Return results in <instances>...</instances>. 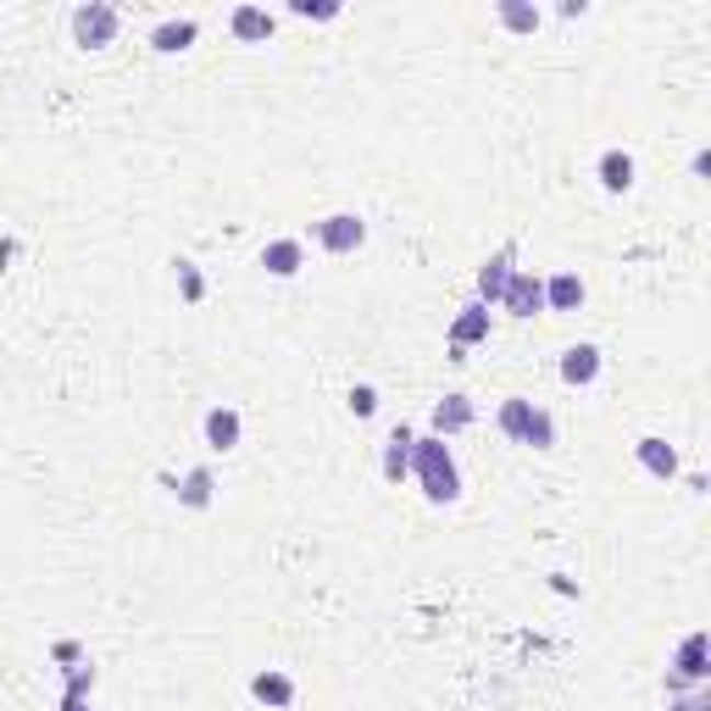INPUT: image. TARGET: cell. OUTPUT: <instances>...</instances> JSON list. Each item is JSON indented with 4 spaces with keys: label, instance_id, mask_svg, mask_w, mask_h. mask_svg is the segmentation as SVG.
<instances>
[{
    "label": "cell",
    "instance_id": "obj_1",
    "mask_svg": "<svg viewBox=\"0 0 711 711\" xmlns=\"http://www.w3.org/2000/svg\"><path fill=\"white\" fill-rule=\"evenodd\" d=\"M411 478L417 489L428 495V506H456L462 500V467L451 456V444L433 439V433H417L411 439Z\"/></svg>",
    "mask_w": 711,
    "mask_h": 711
},
{
    "label": "cell",
    "instance_id": "obj_2",
    "mask_svg": "<svg viewBox=\"0 0 711 711\" xmlns=\"http://www.w3.org/2000/svg\"><path fill=\"white\" fill-rule=\"evenodd\" d=\"M117 34H123V18H117V7H106V0H89V7L72 12V40L83 50H106V45H117Z\"/></svg>",
    "mask_w": 711,
    "mask_h": 711
},
{
    "label": "cell",
    "instance_id": "obj_3",
    "mask_svg": "<svg viewBox=\"0 0 711 711\" xmlns=\"http://www.w3.org/2000/svg\"><path fill=\"white\" fill-rule=\"evenodd\" d=\"M312 239H317L328 256H356V250L368 245V223L356 217V212H328V217L312 223Z\"/></svg>",
    "mask_w": 711,
    "mask_h": 711
},
{
    "label": "cell",
    "instance_id": "obj_4",
    "mask_svg": "<svg viewBox=\"0 0 711 711\" xmlns=\"http://www.w3.org/2000/svg\"><path fill=\"white\" fill-rule=\"evenodd\" d=\"M500 312L506 317H540L545 312V279L540 273H528V267H517L506 295H500Z\"/></svg>",
    "mask_w": 711,
    "mask_h": 711
},
{
    "label": "cell",
    "instance_id": "obj_5",
    "mask_svg": "<svg viewBox=\"0 0 711 711\" xmlns=\"http://www.w3.org/2000/svg\"><path fill=\"white\" fill-rule=\"evenodd\" d=\"M667 678H678L684 689H695V684H706V678H711V656H706V634H700V629H695V634H684V645H678V656H673Z\"/></svg>",
    "mask_w": 711,
    "mask_h": 711
},
{
    "label": "cell",
    "instance_id": "obj_6",
    "mask_svg": "<svg viewBox=\"0 0 711 711\" xmlns=\"http://www.w3.org/2000/svg\"><path fill=\"white\" fill-rule=\"evenodd\" d=\"M600 368H606L600 345H567V350H562V384H567V390H589V384L600 379Z\"/></svg>",
    "mask_w": 711,
    "mask_h": 711
},
{
    "label": "cell",
    "instance_id": "obj_7",
    "mask_svg": "<svg viewBox=\"0 0 711 711\" xmlns=\"http://www.w3.org/2000/svg\"><path fill=\"white\" fill-rule=\"evenodd\" d=\"M473 400L462 395V390H451L444 400H433V417H428V428H433V439H451V433H467L473 428Z\"/></svg>",
    "mask_w": 711,
    "mask_h": 711
},
{
    "label": "cell",
    "instance_id": "obj_8",
    "mask_svg": "<svg viewBox=\"0 0 711 711\" xmlns=\"http://www.w3.org/2000/svg\"><path fill=\"white\" fill-rule=\"evenodd\" d=\"M250 700L267 706V711H290V706H295V678H290L284 667H261V673L250 678Z\"/></svg>",
    "mask_w": 711,
    "mask_h": 711
},
{
    "label": "cell",
    "instance_id": "obj_9",
    "mask_svg": "<svg viewBox=\"0 0 711 711\" xmlns=\"http://www.w3.org/2000/svg\"><path fill=\"white\" fill-rule=\"evenodd\" d=\"M228 29H234V40H245V45H267V40L279 34V18L267 12V7H256V0H245V7L228 12Z\"/></svg>",
    "mask_w": 711,
    "mask_h": 711
},
{
    "label": "cell",
    "instance_id": "obj_10",
    "mask_svg": "<svg viewBox=\"0 0 711 711\" xmlns=\"http://www.w3.org/2000/svg\"><path fill=\"white\" fill-rule=\"evenodd\" d=\"M517 250L511 245H500L484 267H478V306H500V295H506V284H511V273H517Z\"/></svg>",
    "mask_w": 711,
    "mask_h": 711
},
{
    "label": "cell",
    "instance_id": "obj_11",
    "mask_svg": "<svg viewBox=\"0 0 711 711\" xmlns=\"http://www.w3.org/2000/svg\"><path fill=\"white\" fill-rule=\"evenodd\" d=\"M634 462L651 473V478H662V484H673L678 473H684V462H678V451L667 439H656V433H645V439H634Z\"/></svg>",
    "mask_w": 711,
    "mask_h": 711
},
{
    "label": "cell",
    "instance_id": "obj_12",
    "mask_svg": "<svg viewBox=\"0 0 711 711\" xmlns=\"http://www.w3.org/2000/svg\"><path fill=\"white\" fill-rule=\"evenodd\" d=\"M484 339H489V306L467 301V306L456 312V323H451V362H462V350H473V345H484Z\"/></svg>",
    "mask_w": 711,
    "mask_h": 711
},
{
    "label": "cell",
    "instance_id": "obj_13",
    "mask_svg": "<svg viewBox=\"0 0 711 711\" xmlns=\"http://www.w3.org/2000/svg\"><path fill=\"white\" fill-rule=\"evenodd\" d=\"M595 178H600V190L606 195H629L634 190V156L629 150H600V161H595Z\"/></svg>",
    "mask_w": 711,
    "mask_h": 711
},
{
    "label": "cell",
    "instance_id": "obj_14",
    "mask_svg": "<svg viewBox=\"0 0 711 711\" xmlns=\"http://www.w3.org/2000/svg\"><path fill=\"white\" fill-rule=\"evenodd\" d=\"M201 433H206V444H212L217 456H228L234 444H239V433H245V422H239L234 406H212V411L201 417Z\"/></svg>",
    "mask_w": 711,
    "mask_h": 711
},
{
    "label": "cell",
    "instance_id": "obj_15",
    "mask_svg": "<svg viewBox=\"0 0 711 711\" xmlns=\"http://www.w3.org/2000/svg\"><path fill=\"white\" fill-rule=\"evenodd\" d=\"M261 267H267V279H295L306 267V245L301 239H267L261 245Z\"/></svg>",
    "mask_w": 711,
    "mask_h": 711
},
{
    "label": "cell",
    "instance_id": "obj_16",
    "mask_svg": "<svg viewBox=\"0 0 711 711\" xmlns=\"http://www.w3.org/2000/svg\"><path fill=\"white\" fill-rule=\"evenodd\" d=\"M195 40H201V23H195V18H167V23H156V29H150V50H161V56L190 50Z\"/></svg>",
    "mask_w": 711,
    "mask_h": 711
},
{
    "label": "cell",
    "instance_id": "obj_17",
    "mask_svg": "<svg viewBox=\"0 0 711 711\" xmlns=\"http://www.w3.org/2000/svg\"><path fill=\"white\" fill-rule=\"evenodd\" d=\"M411 439H417L411 428H395V433L384 439V462H379V467H384V478H390V484L411 478Z\"/></svg>",
    "mask_w": 711,
    "mask_h": 711
},
{
    "label": "cell",
    "instance_id": "obj_18",
    "mask_svg": "<svg viewBox=\"0 0 711 711\" xmlns=\"http://www.w3.org/2000/svg\"><path fill=\"white\" fill-rule=\"evenodd\" d=\"M584 279L578 273H551L545 279V312H578L584 306Z\"/></svg>",
    "mask_w": 711,
    "mask_h": 711
},
{
    "label": "cell",
    "instance_id": "obj_19",
    "mask_svg": "<svg viewBox=\"0 0 711 711\" xmlns=\"http://www.w3.org/2000/svg\"><path fill=\"white\" fill-rule=\"evenodd\" d=\"M212 495H217L212 467H190V473H184V484H178V506H184V511H206V506H212Z\"/></svg>",
    "mask_w": 711,
    "mask_h": 711
},
{
    "label": "cell",
    "instance_id": "obj_20",
    "mask_svg": "<svg viewBox=\"0 0 711 711\" xmlns=\"http://www.w3.org/2000/svg\"><path fill=\"white\" fill-rule=\"evenodd\" d=\"M495 18L511 34H533V29H540V7H528V0H495Z\"/></svg>",
    "mask_w": 711,
    "mask_h": 711
},
{
    "label": "cell",
    "instance_id": "obj_21",
    "mask_svg": "<svg viewBox=\"0 0 711 711\" xmlns=\"http://www.w3.org/2000/svg\"><path fill=\"white\" fill-rule=\"evenodd\" d=\"M528 417H533V400H522V395H511L506 406H500V433L511 439V444H522V433H528Z\"/></svg>",
    "mask_w": 711,
    "mask_h": 711
},
{
    "label": "cell",
    "instance_id": "obj_22",
    "mask_svg": "<svg viewBox=\"0 0 711 711\" xmlns=\"http://www.w3.org/2000/svg\"><path fill=\"white\" fill-rule=\"evenodd\" d=\"M172 273H178V295H184L190 306H201V301H206V279H201V267H195V261L178 256V261H172Z\"/></svg>",
    "mask_w": 711,
    "mask_h": 711
},
{
    "label": "cell",
    "instance_id": "obj_23",
    "mask_svg": "<svg viewBox=\"0 0 711 711\" xmlns=\"http://www.w3.org/2000/svg\"><path fill=\"white\" fill-rule=\"evenodd\" d=\"M522 444H533V451H551V444H556V417H551L545 406H533V417H528V433H522Z\"/></svg>",
    "mask_w": 711,
    "mask_h": 711
},
{
    "label": "cell",
    "instance_id": "obj_24",
    "mask_svg": "<svg viewBox=\"0 0 711 711\" xmlns=\"http://www.w3.org/2000/svg\"><path fill=\"white\" fill-rule=\"evenodd\" d=\"M295 18H312V23H334L339 18V0H290Z\"/></svg>",
    "mask_w": 711,
    "mask_h": 711
},
{
    "label": "cell",
    "instance_id": "obj_25",
    "mask_svg": "<svg viewBox=\"0 0 711 711\" xmlns=\"http://www.w3.org/2000/svg\"><path fill=\"white\" fill-rule=\"evenodd\" d=\"M345 406H350V417H356V422H368V417L379 411V390H373V384H356Z\"/></svg>",
    "mask_w": 711,
    "mask_h": 711
},
{
    "label": "cell",
    "instance_id": "obj_26",
    "mask_svg": "<svg viewBox=\"0 0 711 711\" xmlns=\"http://www.w3.org/2000/svg\"><path fill=\"white\" fill-rule=\"evenodd\" d=\"M673 711H711V689H706V684H695V689L673 695Z\"/></svg>",
    "mask_w": 711,
    "mask_h": 711
},
{
    "label": "cell",
    "instance_id": "obj_27",
    "mask_svg": "<svg viewBox=\"0 0 711 711\" xmlns=\"http://www.w3.org/2000/svg\"><path fill=\"white\" fill-rule=\"evenodd\" d=\"M61 711H89V700H72V695H67V700H61Z\"/></svg>",
    "mask_w": 711,
    "mask_h": 711
}]
</instances>
